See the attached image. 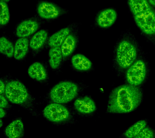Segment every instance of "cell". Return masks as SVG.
<instances>
[{
	"instance_id": "cell-1",
	"label": "cell",
	"mask_w": 155,
	"mask_h": 138,
	"mask_svg": "<svg viewBox=\"0 0 155 138\" xmlns=\"http://www.w3.org/2000/svg\"><path fill=\"white\" fill-rule=\"evenodd\" d=\"M142 90L129 84L115 88L110 94L107 111L111 113H127L135 110L141 104Z\"/></svg>"
},
{
	"instance_id": "cell-2",
	"label": "cell",
	"mask_w": 155,
	"mask_h": 138,
	"mask_svg": "<svg viewBox=\"0 0 155 138\" xmlns=\"http://www.w3.org/2000/svg\"><path fill=\"white\" fill-rule=\"evenodd\" d=\"M127 2L140 32L155 47V9L147 0H127Z\"/></svg>"
},
{
	"instance_id": "cell-3",
	"label": "cell",
	"mask_w": 155,
	"mask_h": 138,
	"mask_svg": "<svg viewBox=\"0 0 155 138\" xmlns=\"http://www.w3.org/2000/svg\"><path fill=\"white\" fill-rule=\"evenodd\" d=\"M141 56L135 38L130 33H125L115 46L114 57L115 70L119 74H122Z\"/></svg>"
},
{
	"instance_id": "cell-4",
	"label": "cell",
	"mask_w": 155,
	"mask_h": 138,
	"mask_svg": "<svg viewBox=\"0 0 155 138\" xmlns=\"http://www.w3.org/2000/svg\"><path fill=\"white\" fill-rule=\"evenodd\" d=\"M5 94L12 104L21 107L35 117L38 116L35 100L21 82L16 80L10 81L6 85Z\"/></svg>"
},
{
	"instance_id": "cell-5",
	"label": "cell",
	"mask_w": 155,
	"mask_h": 138,
	"mask_svg": "<svg viewBox=\"0 0 155 138\" xmlns=\"http://www.w3.org/2000/svg\"><path fill=\"white\" fill-rule=\"evenodd\" d=\"M79 91V87L77 84L71 81H63L52 88L48 93V98L53 103L66 104L74 99Z\"/></svg>"
},
{
	"instance_id": "cell-6",
	"label": "cell",
	"mask_w": 155,
	"mask_h": 138,
	"mask_svg": "<svg viewBox=\"0 0 155 138\" xmlns=\"http://www.w3.org/2000/svg\"><path fill=\"white\" fill-rule=\"evenodd\" d=\"M148 64L141 56L125 72V79L128 84L139 87L147 80L150 74Z\"/></svg>"
},
{
	"instance_id": "cell-7",
	"label": "cell",
	"mask_w": 155,
	"mask_h": 138,
	"mask_svg": "<svg viewBox=\"0 0 155 138\" xmlns=\"http://www.w3.org/2000/svg\"><path fill=\"white\" fill-rule=\"evenodd\" d=\"M45 118L55 124H66L74 122V117L70 110L62 104L52 103L43 110Z\"/></svg>"
},
{
	"instance_id": "cell-8",
	"label": "cell",
	"mask_w": 155,
	"mask_h": 138,
	"mask_svg": "<svg viewBox=\"0 0 155 138\" xmlns=\"http://www.w3.org/2000/svg\"><path fill=\"white\" fill-rule=\"evenodd\" d=\"M117 17V12L114 8H104L97 15L95 19L96 24L101 28H107L114 24Z\"/></svg>"
},
{
	"instance_id": "cell-9",
	"label": "cell",
	"mask_w": 155,
	"mask_h": 138,
	"mask_svg": "<svg viewBox=\"0 0 155 138\" xmlns=\"http://www.w3.org/2000/svg\"><path fill=\"white\" fill-rule=\"evenodd\" d=\"M38 15L42 19H51L58 18L61 11L60 8L51 2L43 1L39 4L37 7Z\"/></svg>"
},
{
	"instance_id": "cell-10",
	"label": "cell",
	"mask_w": 155,
	"mask_h": 138,
	"mask_svg": "<svg viewBox=\"0 0 155 138\" xmlns=\"http://www.w3.org/2000/svg\"><path fill=\"white\" fill-rule=\"evenodd\" d=\"M75 110L82 115H89L96 110L94 100L88 96L81 97L76 99L74 104Z\"/></svg>"
},
{
	"instance_id": "cell-11",
	"label": "cell",
	"mask_w": 155,
	"mask_h": 138,
	"mask_svg": "<svg viewBox=\"0 0 155 138\" xmlns=\"http://www.w3.org/2000/svg\"><path fill=\"white\" fill-rule=\"evenodd\" d=\"M39 28L37 21L31 19L24 21L18 25L16 30V35L19 37L26 38L35 33Z\"/></svg>"
},
{
	"instance_id": "cell-12",
	"label": "cell",
	"mask_w": 155,
	"mask_h": 138,
	"mask_svg": "<svg viewBox=\"0 0 155 138\" xmlns=\"http://www.w3.org/2000/svg\"><path fill=\"white\" fill-rule=\"evenodd\" d=\"M5 134L8 138H22L24 134V123L20 118L12 121L5 129Z\"/></svg>"
},
{
	"instance_id": "cell-13",
	"label": "cell",
	"mask_w": 155,
	"mask_h": 138,
	"mask_svg": "<svg viewBox=\"0 0 155 138\" xmlns=\"http://www.w3.org/2000/svg\"><path fill=\"white\" fill-rule=\"evenodd\" d=\"M29 76L39 82H45L47 79V70L41 63H34L29 67L28 71Z\"/></svg>"
},
{
	"instance_id": "cell-14",
	"label": "cell",
	"mask_w": 155,
	"mask_h": 138,
	"mask_svg": "<svg viewBox=\"0 0 155 138\" xmlns=\"http://www.w3.org/2000/svg\"><path fill=\"white\" fill-rule=\"evenodd\" d=\"M77 43V36L74 34L71 33L65 38L60 47L63 60H66L72 54L76 49Z\"/></svg>"
},
{
	"instance_id": "cell-15",
	"label": "cell",
	"mask_w": 155,
	"mask_h": 138,
	"mask_svg": "<svg viewBox=\"0 0 155 138\" xmlns=\"http://www.w3.org/2000/svg\"><path fill=\"white\" fill-rule=\"evenodd\" d=\"M48 32L45 30L36 33L30 40L29 45L31 50L37 52L41 50L48 38Z\"/></svg>"
},
{
	"instance_id": "cell-16",
	"label": "cell",
	"mask_w": 155,
	"mask_h": 138,
	"mask_svg": "<svg viewBox=\"0 0 155 138\" xmlns=\"http://www.w3.org/2000/svg\"><path fill=\"white\" fill-rule=\"evenodd\" d=\"M71 64L76 70L85 71L91 70L92 67V63L88 58L83 54H77L71 58Z\"/></svg>"
},
{
	"instance_id": "cell-17",
	"label": "cell",
	"mask_w": 155,
	"mask_h": 138,
	"mask_svg": "<svg viewBox=\"0 0 155 138\" xmlns=\"http://www.w3.org/2000/svg\"><path fill=\"white\" fill-rule=\"evenodd\" d=\"M29 41L26 38H20L15 42L13 57L17 60L24 59L28 51Z\"/></svg>"
},
{
	"instance_id": "cell-18",
	"label": "cell",
	"mask_w": 155,
	"mask_h": 138,
	"mask_svg": "<svg viewBox=\"0 0 155 138\" xmlns=\"http://www.w3.org/2000/svg\"><path fill=\"white\" fill-rule=\"evenodd\" d=\"M70 33L71 30L69 28L61 29L50 36L48 40V45L50 47H61Z\"/></svg>"
},
{
	"instance_id": "cell-19",
	"label": "cell",
	"mask_w": 155,
	"mask_h": 138,
	"mask_svg": "<svg viewBox=\"0 0 155 138\" xmlns=\"http://www.w3.org/2000/svg\"><path fill=\"white\" fill-rule=\"evenodd\" d=\"M63 60L60 47H51L49 51L50 66L55 70L60 67Z\"/></svg>"
},
{
	"instance_id": "cell-20",
	"label": "cell",
	"mask_w": 155,
	"mask_h": 138,
	"mask_svg": "<svg viewBox=\"0 0 155 138\" xmlns=\"http://www.w3.org/2000/svg\"><path fill=\"white\" fill-rule=\"evenodd\" d=\"M147 125V122L145 120L138 121L124 133L123 136L125 138H134L146 127Z\"/></svg>"
},
{
	"instance_id": "cell-21",
	"label": "cell",
	"mask_w": 155,
	"mask_h": 138,
	"mask_svg": "<svg viewBox=\"0 0 155 138\" xmlns=\"http://www.w3.org/2000/svg\"><path fill=\"white\" fill-rule=\"evenodd\" d=\"M14 46L12 42L5 37H1L0 39V51L1 54L8 58L14 55Z\"/></svg>"
},
{
	"instance_id": "cell-22",
	"label": "cell",
	"mask_w": 155,
	"mask_h": 138,
	"mask_svg": "<svg viewBox=\"0 0 155 138\" xmlns=\"http://www.w3.org/2000/svg\"><path fill=\"white\" fill-rule=\"evenodd\" d=\"M0 24L1 25H7L10 19V13L8 5L5 1H1Z\"/></svg>"
},
{
	"instance_id": "cell-23",
	"label": "cell",
	"mask_w": 155,
	"mask_h": 138,
	"mask_svg": "<svg viewBox=\"0 0 155 138\" xmlns=\"http://www.w3.org/2000/svg\"><path fill=\"white\" fill-rule=\"evenodd\" d=\"M155 133L151 128L146 127L133 138H154Z\"/></svg>"
},
{
	"instance_id": "cell-24",
	"label": "cell",
	"mask_w": 155,
	"mask_h": 138,
	"mask_svg": "<svg viewBox=\"0 0 155 138\" xmlns=\"http://www.w3.org/2000/svg\"><path fill=\"white\" fill-rule=\"evenodd\" d=\"M0 99H1V104H0L1 108L3 109L8 108L9 107V104L6 97H5L2 94H1Z\"/></svg>"
},
{
	"instance_id": "cell-25",
	"label": "cell",
	"mask_w": 155,
	"mask_h": 138,
	"mask_svg": "<svg viewBox=\"0 0 155 138\" xmlns=\"http://www.w3.org/2000/svg\"><path fill=\"white\" fill-rule=\"evenodd\" d=\"M0 93L1 94H5V91L6 85L5 84L4 82L2 79L0 81Z\"/></svg>"
},
{
	"instance_id": "cell-26",
	"label": "cell",
	"mask_w": 155,
	"mask_h": 138,
	"mask_svg": "<svg viewBox=\"0 0 155 138\" xmlns=\"http://www.w3.org/2000/svg\"><path fill=\"white\" fill-rule=\"evenodd\" d=\"M6 116V112L4 109L1 108V110H0V117H1V118H4V117H5Z\"/></svg>"
},
{
	"instance_id": "cell-27",
	"label": "cell",
	"mask_w": 155,
	"mask_h": 138,
	"mask_svg": "<svg viewBox=\"0 0 155 138\" xmlns=\"http://www.w3.org/2000/svg\"><path fill=\"white\" fill-rule=\"evenodd\" d=\"M149 3L155 9V0H147Z\"/></svg>"
},
{
	"instance_id": "cell-28",
	"label": "cell",
	"mask_w": 155,
	"mask_h": 138,
	"mask_svg": "<svg viewBox=\"0 0 155 138\" xmlns=\"http://www.w3.org/2000/svg\"><path fill=\"white\" fill-rule=\"evenodd\" d=\"M3 122L2 121V119L1 118V121H0V127L1 128H2V126H3Z\"/></svg>"
},
{
	"instance_id": "cell-29",
	"label": "cell",
	"mask_w": 155,
	"mask_h": 138,
	"mask_svg": "<svg viewBox=\"0 0 155 138\" xmlns=\"http://www.w3.org/2000/svg\"><path fill=\"white\" fill-rule=\"evenodd\" d=\"M1 1H5V2H7V1H9L10 0H1Z\"/></svg>"
}]
</instances>
